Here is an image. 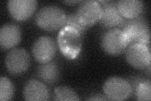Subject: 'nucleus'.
<instances>
[{"mask_svg":"<svg viewBox=\"0 0 151 101\" xmlns=\"http://www.w3.org/2000/svg\"><path fill=\"white\" fill-rule=\"evenodd\" d=\"M66 14L64 9L55 5H48L40 8L35 15L37 25L46 31L52 32L65 25Z\"/></svg>","mask_w":151,"mask_h":101,"instance_id":"1","label":"nucleus"},{"mask_svg":"<svg viewBox=\"0 0 151 101\" xmlns=\"http://www.w3.org/2000/svg\"><path fill=\"white\" fill-rule=\"evenodd\" d=\"M83 36L74 28L64 26L58 37V44L62 54L68 60L78 56L82 49Z\"/></svg>","mask_w":151,"mask_h":101,"instance_id":"2","label":"nucleus"},{"mask_svg":"<svg viewBox=\"0 0 151 101\" xmlns=\"http://www.w3.org/2000/svg\"><path fill=\"white\" fill-rule=\"evenodd\" d=\"M130 44L140 43L148 45L150 44V28L146 19L138 17L126 20L122 27Z\"/></svg>","mask_w":151,"mask_h":101,"instance_id":"3","label":"nucleus"},{"mask_svg":"<svg viewBox=\"0 0 151 101\" xmlns=\"http://www.w3.org/2000/svg\"><path fill=\"white\" fill-rule=\"evenodd\" d=\"M129 42L122 30L111 28L101 37V45L103 51L111 56H116L126 51Z\"/></svg>","mask_w":151,"mask_h":101,"instance_id":"4","label":"nucleus"},{"mask_svg":"<svg viewBox=\"0 0 151 101\" xmlns=\"http://www.w3.org/2000/svg\"><path fill=\"white\" fill-rule=\"evenodd\" d=\"M103 89L104 94L111 100H124L132 94L129 81L120 76H112L107 79Z\"/></svg>","mask_w":151,"mask_h":101,"instance_id":"5","label":"nucleus"},{"mask_svg":"<svg viewBox=\"0 0 151 101\" xmlns=\"http://www.w3.org/2000/svg\"><path fill=\"white\" fill-rule=\"evenodd\" d=\"M5 64L8 72L13 75H20L29 68L30 57L23 48H14L7 54Z\"/></svg>","mask_w":151,"mask_h":101,"instance_id":"6","label":"nucleus"},{"mask_svg":"<svg viewBox=\"0 0 151 101\" xmlns=\"http://www.w3.org/2000/svg\"><path fill=\"white\" fill-rule=\"evenodd\" d=\"M127 62L134 68L147 69L150 66V51L147 45L140 43L131 44L125 51Z\"/></svg>","mask_w":151,"mask_h":101,"instance_id":"7","label":"nucleus"},{"mask_svg":"<svg viewBox=\"0 0 151 101\" xmlns=\"http://www.w3.org/2000/svg\"><path fill=\"white\" fill-rule=\"evenodd\" d=\"M55 41L48 36L40 37L32 46V54L35 60L40 64L51 61L56 52Z\"/></svg>","mask_w":151,"mask_h":101,"instance_id":"8","label":"nucleus"},{"mask_svg":"<svg viewBox=\"0 0 151 101\" xmlns=\"http://www.w3.org/2000/svg\"><path fill=\"white\" fill-rule=\"evenodd\" d=\"M76 13L79 20L89 27L100 20L102 15L101 4L96 1H81Z\"/></svg>","mask_w":151,"mask_h":101,"instance_id":"9","label":"nucleus"},{"mask_svg":"<svg viewBox=\"0 0 151 101\" xmlns=\"http://www.w3.org/2000/svg\"><path fill=\"white\" fill-rule=\"evenodd\" d=\"M102 3V15L100 23L108 28H118L124 26L126 18L119 12L116 6V2L111 1H101Z\"/></svg>","mask_w":151,"mask_h":101,"instance_id":"10","label":"nucleus"},{"mask_svg":"<svg viewBox=\"0 0 151 101\" xmlns=\"http://www.w3.org/2000/svg\"><path fill=\"white\" fill-rule=\"evenodd\" d=\"M38 3L35 0H9L8 9L11 16L17 21H25L35 12Z\"/></svg>","mask_w":151,"mask_h":101,"instance_id":"11","label":"nucleus"},{"mask_svg":"<svg viewBox=\"0 0 151 101\" xmlns=\"http://www.w3.org/2000/svg\"><path fill=\"white\" fill-rule=\"evenodd\" d=\"M22 32L20 27L14 23H7L0 29V45L3 49L15 47L21 41Z\"/></svg>","mask_w":151,"mask_h":101,"instance_id":"12","label":"nucleus"},{"mask_svg":"<svg viewBox=\"0 0 151 101\" xmlns=\"http://www.w3.org/2000/svg\"><path fill=\"white\" fill-rule=\"evenodd\" d=\"M23 96L26 100H48L50 99V92L44 83L32 79L28 81L25 85Z\"/></svg>","mask_w":151,"mask_h":101,"instance_id":"13","label":"nucleus"},{"mask_svg":"<svg viewBox=\"0 0 151 101\" xmlns=\"http://www.w3.org/2000/svg\"><path fill=\"white\" fill-rule=\"evenodd\" d=\"M116 6L125 18L132 19L140 16L144 9V3L140 0H120Z\"/></svg>","mask_w":151,"mask_h":101,"instance_id":"14","label":"nucleus"},{"mask_svg":"<svg viewBox=\"0 0 151 101\" xmlns=\"http://www.w3.org/2000/svg\"><path fill=\"white\" fill-rule=\"evenodd\" d=\"M37 75L41 80L48 84H53L58 81L60 76L58 65L54 61L41 64L38 67Z\"/></svg>","mask_w":151,"mask_h":101,"instance_id":"15","label":"nucleus"},{"mask_svg":"<svg viewBox=\"0 0 151 101\" xmlns=\"http://www.w3.org/2000/svg\"><path fill=\"white\" fill-rule=\"evenodd\" d=\"M54 100L60 101H78L80 100L78 95L71 88L67 86H59L54 92Z\"/></svg>","mask_w":151,"mask_h":101,"instance_id":"16","label":"nucleus"},{"mask_svg":"<svg viewBox=\"0 0 151 101\" xmlns=\"http://www.w3.org/2000/svg\"><path fill=\"white\" fill-rule=\"evenodd\" d=\"M14 95V86L10 80L2 76L0 78V100H11Z\"/></svg>","mask_w":151,"mask_h":101,"instance_id":"17","label":"nucleus"},{"mask_svg":"<svg viewBox=\"0 0 151 101\" xmlns=\"http://www.w3.org/2000/svg\"><path fill=\"white\" fill-rule=\"evenodd\" d=\"M137 100L150 101L151 100V81L143 80L139 84L135 94Z\"/></svg>","mask_w":151,"mask_h":101,"instance_id":"18","label":"nucleus"},{"mask_svg":"<svg viewBox=\"0 0 151 101\" xmlns=\"http://www.w3.org/2000/svg\"><path fill=\"white\" fill-rule=\"evenodd\" d=\"M74 28L75 30L78 31L82 36L88 29V27L84 25V24L79 20L76 13H69L66 15V20L65 22V25Z\"/></svg>","mask_w":151,"mask_h":101,"instance_id":"19","label":"nucleus"},{"mask_svg":"<svg viewBox=\"0 0 151 101\" xmlns=\"http://www.w3.org/2000/svg\"><path fill=\"white\" fill-rule=\"evenodd\" d=\"M144 80V78H142L141 76H132L131 78H129L128 80L129 81V83L131 85L132 87V94H133L135 95L136 90L137 89V86H139V84L142 81Z\"/></svg>","mask_w":151,"mask_h":101,"instance_id":"20","label":"nucleus"},{"mask_svg":"<svg viewBox=\"0 0 151 101\" xmlns=\"http://www.w3.org/2000/svg\"><path fill=\"white\" fill-rule=\"evenodd\" d=\"M89 100H108V99L106 97L105 95H102V94H94L93 95H91L89 99H88Z\"/></svg>","mask_w":151,"mask_h":101,"instance_id":"21","label":"nucleus"},{"mask_svg":"<svg viewBox=\"0 0 151 101\" xmlns=\"http://www.w3.org/2000/svg\"><path fill=\"white\" fill-rule=\"evenodd\" d=\"M82 1H64L66 4H77V3H81Z\"/></svg>","mask_w":151,"mask_h":101,"instance_id":"22","label":"nucleus"}]
</instances>
